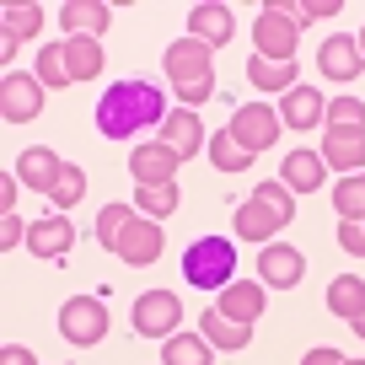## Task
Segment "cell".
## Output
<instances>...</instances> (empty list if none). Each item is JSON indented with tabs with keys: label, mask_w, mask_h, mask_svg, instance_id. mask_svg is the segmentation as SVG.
<instances>
[{
	"label": "cell",
	"mask_w": 365,
	"mask_h": 365,
	"mask_svg": "<svg viewBox=\"0 0 365 365\" xmlns=\"http://www.w3.org/2000/svg\"><path fill=\"white\" fill-rule=\"evenodd\" d=\"M167 97H161V86L156 81H140V76H129V81H113V86L103 91V103H97V129H103L108 140H135L140 129H150V124H167Z\"/></svg>",
	"instance_id": "cell-1"
},
{
	"label": "cell",
	"mask_w": 365,
	"mask_h": 365,
	"mask_svg": "<svg viewBox=\"0 0 365 365\" xmlns=\"http://www.w3.org/2000/svg\"><path fill=\"white\" fill-rule=\"evenodd\" d=\"M161 70L178 86V108H199L215 97V48H205L199 38H178L161 54Z\"/></svg>",
	"instance_id": "cell-2"
},
{
	"label": "cell",
	"mask_w": 365,
	"mask_h": 365,
	"mask_svg": "<svg viewBox=\"0 0 365 365\" xmlns=\"http://www.w3.org/2000/svg\"><path fill=\"white\" fill-rule=\"evenodd\" d=\"M182 279L199 290H226L237 279V242L231 237H194L182 252Z\"/></svg>",
	"instance_id": "cell-3"
},
{
	"label": "cell",
	"mask_w": 365,
	"mask_h": 365,
	"mask_svg": "<svg viewBox=\"0 0 365 365\" xmlns=\"http://www.w3.org/2000/svg\"><path fill=\"white\" fill-rule=\"evenodd\" d=\"M59 333L76 349H91V344L108 339V301L103 296H70L59 307Z\"/></svg>",
	"instance_id": "cell-4"
},
{
	"label": "cell",
	"mask_w": 365,
	"mask_h": 365,
	"mask_svg": "<svg viewBox=\"0 0 365 365\" xmlns=\"http://www.w3.org/2000/svg\"><path fill=\"white\" fill-rule=\"evenodd\" d=\"M296 38H301V22L285 11V6H263L258 22H252L258 59H274V65H290V59H296Z\"/></svg>",
	"instance_id": "cell-5"
},
{
	"label": "cell",
	"mask_w": 365,
	"mask_h": 365,
	"mask_svg": "<svg viewBox=\"0 0 365 365\" xmlns=\"http://www.w3.org/2000/svg\"><path fill=\"white\" fill-rule=\"evenodd\" d=\"M226 129H231V140H237L242 150L258 156V150H269L274 140H279V113L263 108V103H247V108H237V118H231Z\"/></svg>",
	"instance_id": "cell-6"
},
{
	"label": "cell",
	"mask_w": 365,
	"mask_h": 365,
	"mask_svg": "<svg viewBox=\"0 0 365 365\" xmlns=\"http://www.w3.org/2000/svg\"><path fill=\"white\" fill-rule=\"evenodd\" d=\"M178 322H182V301L172 290H150L135 301V333H145V339H172Z\"/></svg>",
	"instance_id": "cell-7"
},
{
	"label": "cell",
	"mask_w": 365,
	"mask_h": 365,
	"mask_svg": "<svg viewBox=\"0 0 365 365\" xmlns=\"http://www.w3.org/2000/svg\"><path fill=\"white\" fill-rule=\"evenodd\" d=\"M0 113L6 124H27L43 113V81L38 76H6L0 81Z\"/></svg>",
	"instance_id": "cell-8"
},
{
	"label": "cell",
	"mask_w": 365,
	"mask_h": 365,
	"mask_svg": "<svg viewBox=\"0 0 365 365\" xmlns=\"http://www.w3.org/2000/svg\"><path fill=\"white\" fill-rule=\"evenodd\" d=\"M161 247H167V237H161V220H145V215H135L129 220V231L118 237V258L124 263H135V269H145V263H156L161 258Z\"/></svg>",
	"instance_id": "cell-9"
},
{
	"label": "cell",
	"mask_w": 365,
	"mask_h": 365,
	"mask_svg": "<svg viewBox=\"0 0 365 365\" xmlns=\"http://www.w3.org/2000/svg\"><path fill=\"white\" fill-rule=\"evenodd\" d=\"M161 145H167L172 156L210 150V135H205V124H199L194 108H172V113H167V124H161Z\"/></svg>",
	"instance_id": "cell-10"
},
{
	"label": "cell",
	"mask_w": 365,
	"mask_h": 365,
	"mask_svg": "<svg viewBox=\"0 0 365 365\" xmlns=\"http://www.w3.org/2000/svg\"><path fill=\"white\" fill-rule=\"evenodd\" d=\"M178 161L182 156H172L167 145H140V150H129V172H135V182L140 188H167L172 178H178Z\"/></svg>",
	"instance_id": "cell-11"
},
{
	"label": "cell",
	"mask_w": 365,
	"mask_h": 365,
	"mask_svg": "<svg viewBox=\"0 0 365 365\" xmlns=\"http://www.w3.org/2000/svg\"><path fill=\"white\" fill-rule=\"evenodd\" d=\"M301 274H307V258H301L296 247H285V242H279V247H263L258 252V279L263 285H274V290H290V285H301Z\"/></svg>",
	"instance_id": "cell-12"
},
{
	"label": "cell",
	"mask_w": 365,
	"mask_h": 365,
	"mask_svg": "<svg viewBox=\"0 0 365 365\" xmlns=\"http://www.w3.org/2000/svg\"><path fill=\"white\" fill-rule=\"evenodd\" d=\"M231 33H237V16H231V6H215V0H205V6H194V11H188V38H199L205 48L231 43Z\"/></svg>",
	"instance_id": "cell-13"
},
{
	"label": "cell",
	"mask_w": 365,
	"mask_h": 365,
	"mask_svg": "<svg viewBox=\"0 0 365 365\" xmlns=\"http://www.w3.org/2000/svg\"><path fill=\"white\" fill-rule=\"evenodd\" d=\"M317 156H322V167L360 172V167H365V129H328Z\"/></svg>",
	"instance_id": "cell-14"
},
{
	"label": "cell",
	"mask_w": 365,
	"mask_h": 365,
	"mask_svg": "<svg viewBox=\"0 0 365 365\" xmlns=\"http://www.w3.org/2000/svg\"><path fill=\"white\" fill-rule=\"evenodd\" d=\"M317 65H322V76H333V81H354L365 70V54H360V43H354L349 33H333L328 43L317 48Z\"/></svg>",
	"instance_id": "cell-15"
},
{
	"label": "cell",
	"mask_w": 365,
	"mask_h": 365,
	"mask_svg": "<svg viewBox=\"0 0 365 365\" xmlns=\"http://www.w3.org/2000/svg\"><path fill=\"white\" fill-rule=\"evenodd\" d=\"M65 167L70 161H59V150H48V145H33V150H22V182L33 188V194H54V182L65 178Z\"/></svg>",
	"instance_id": "cell-16"
},
{
	"label": "cell",
	"mask_w": 365,
	"mask_h": 365,
	"mask_svg": "<svg viewBox=\"0 0 365 365\" xmlns=\"http://www.w3.org/2000/svg\"><path fill=\"white\" fill-rule=\"evenodd\" d=\"M70 242H76V226L65 215H48V220H33L27 226V252L33 258H65Z\"/></svg>",
	"instance_id": "cell-17"
},
{
	"label": "cell",
	"mask_w": 365,
	"mask_h": 365,
	"mask_svg": "<svg viewBox=\"0 0 365 365\" xmlns=\"http://www.w3.org/2000/svg\"><path fill=\"white\" fill-rule=\"evenodd\" d=\"M59 22H65V38H97L113 22V6L108 0H65Z\"/></svg>",
	"instance_id": "cell-18"
},
{
	"label": "cell",
	"mask_w": 365,
	"mask_h": 365,
	"mask_svg": "<svg viewBox=\"0 0 365 365\" xmlns=\"http://www.w3.org/2000/svg\"><path fill=\"white\" fill-rule=\"evenodd\" d=\"M322 118H328V103H322V91L296 86V91H285V97H279V124H290V129H317Z\"/></svg>",
	"instance_id": "cell-19"
},
{
	"label": "cell",
	"mask_w": 365,
	"mask_h": 365,
	"mask_svg": "<svg viewBox=\"0 0 365 365\" xmlns=\"http://www.w3.org/2000/svg\"><path fill=\"white\" fill-rule=\"evenodd\" d=\"M215 312H226L231 322H258L263 317V285H252V279H231V285L220 290Z\"/></svg>",
	"instance_id": "cell-20"
},
{
	"label": "cell",
	"mask_w": 365,
	"mask_h": 365,
	"mask_svg": "<svg viewBox=\"0 0 365 365\" xmlns=\"http://www.w3.org/2000/svg\"><path fill=\"white\" fill-rule=\"evenodd\" d=\"M279 182H285L290 194H317L322 188V156L317 150H290L279 161Z\"/></svg>",
	"instance_id": "cell-21"
},
{
	"label": "cell",
	"mask_w": 365,
	"mask_h": 365,
	"mask_svg": "<svg viewBox=\"0 0 365 365\" xmlns=\"http://www.w3.org/2000/svg\"><path fill=\"white\" fill-rule=\"evenodd\" d=\"M199 333H205L210 344H215V349H247L252 344V322H231L226 312H199Z\"/></svg>",
	"instance_id": "cell-22"
},
{
	"label": "cell",
	"mask_w": 365,
	"mask_h": 365,
	"mask_svg": "<svg viewBox=\"0 0 365 365\" xmlns=\"http://www.w3.org/2000/svg\"><path fill=\"white\" fill-rule=\"evenodd\" d=\"M210 349L215 344L205 333H172L161 339V365H210Z\"/></svg>",
	"instance_id": "cell-23"
},
{
	"label": "cell",
	"mask_w": 365,
	"mask_h": 365,
	"mask_svg": "<svg viewBox=\"0 0 365 365\" xmlns=\"http://www.w3.org/2000/svg\"><path fill=\"white\" fill-rule=\"evenodd\" d=\"M279 226L285 220L274 215L263 199H247V205H237V237H252V242H269V237H279Z\"/></svg>",
	"instance_id": "cell-24"
},
{
	"label": "cell",
	"mask_w": 365,
	"mask_h": 365,
	"mask_svg": "<svg viewBox=\"0 0 365 365\" xmlns=\"http://www.w3.org/2000/svg\"><path fill=\"white\" fill-rule=\"evenodd\" d=\"M328 312H333V317H344V322H354L365 312V279L339 274V279L328 285Z\"/></svg>",
	"instance_id": "cell-25"
},
{
	"label": "cell",
	"mask_w": 365,
	"mask_h": 365,
	"mask_svg": "<svg viewBox=\"0 0 365 365\" xmlns=\"http://www.w3.org/2000/svg\"><path fill=\"white\" fill-rule=\"evenodd\" d=\"M247 81L258 91H296V65H274V59H247Z\"/></svg>",
	"instance_id": "cell-26"
},
{
	"label": "cell",
	"mask_w": 365,
	"mask_h": 365,
	"mask_svg": "<svg viewBox=\"0 0 365 365\" xmlns=\"http://www.w3.org/2000/svg\"><path fill=\"white\" fill-rule=\"evenodd\" d=\"M65 59H70V76L76 81H91L103 70V43L97 38H65Z\"/></svg>",
	"instance_id": "cell-27"
},
{
	"label": "cell",
	"mask_w": 365,
	"mask_h": 365,
	"mask_svg": "<svg viewBox=\"0 0 365 365\" xmlns=\"http://www.w3.org/2000/svg\"><path fill=\"white\" fill-rule=\"evenodd\" d=\"M333 210H339V220H365V172L339 178V188H333Z\"/></svg>",
	"instance_id": "cell-28"
},
{
	"label": "cell",
	"mask_w": 365,
	"mask_h": 365,
	"mask_svg": "<svg viewBox=\"0 0 365 365\" xmlns=\"http://www.w3.org/2000/svg\"><path fill=\"white\" fill-rule=\"evenodd\" d=\"M178 182H167V188H140V194H135V210H140V215H145V220H167L172 215V210H178Z\"/></svg>",
	"instance_id": "cell-29"
},
{
	"label": "cell",
	"mask_w": 365,
	"mask_h": 365,
	"mask_svg": "<svg viewBox=\"0 0 365 365\" xmlns=\"http://www.w3.org/2000/svg\"><path fill=\"white\" fill-rule=\"evenodd\" d=\"M210 161H215L220 172H242V167H252V150H242L237 140H231V129H220V135H210Z\"/></svg>",
	"instance_id": "cell-30"
},
{
	"label": "cell",
	"mask_w": 365,
	"mask_h": 365,
	"mask_svg": "<svg viewBox=\"0 0 365 365\" xmlns=\"http://www.w3.org/2000/svg\"><path fill=\"white\" fill-rule=\"evenodd\" d=\"M38 81L43 86H70V59H65V43H48L43 54H38Z\"/></svg>",
	"instance_id": "cell-31"
},
{
	"label": "cell",
	"mask_w": 365,
	"mask_h": 365,
	"mask_svg": "<svg viewBox=\"0 0 365 365\" xmlns=\"http://www.w3.org/2000/svg\"><path fill=\"white\" fill-rule=\"evenodd\" d=\"M129 220H135L129 205H108L103 215H97V242H103V247H118V237L129 231Z\"/></svg>",
	"instance_id": "cell-32"
},
{
	"label": "cell",
	"mask_w": 365,
	"mask_h": 365,
	"mask_svg": "<svg viewBox=\"0 0 365 365\" xmlns=\"http://www.w3.org/2000/svg\"><path fill=\"white\" fill-rule=\"evenodd\" d=\"M322 124H328V129H365V103H360V97H333Z\"/></svg>",
	"instance_id": "cell-33"
},
{
	"label": "cell",
	"mask_w": 365,
	"mask_h": 365,
	"mask_svg": "<svg viewBox=\"0 0 365 365\" xmlns=\"http://www.w3.org/2000/svg\"><path fill=\"white\" fill-rule=\"evenodd\" d=\"M0 22H6V33H11V38H33L38 27H43V6H6Z\"/></svg>",
	"instance_id": "cell-34"
},
{
	"label": "cell",
	"mask_w": 365,
	"mask_h": 365,
	"mask_svg": "<svg viewBox=\"0 0 365 365\" xmlns=\"http://www.w3.org/2000/svg\"><path fill=\"white\" fill-rule=\"evenodd\" d=\"M81 194H86V172H81V167H65V178L54 182V194H48V199H54L59 210H70V205H81Z\"/></svg>",
	"instance_id": "cell-35"
},
{
	"label": "cell",
	"mask_w": 365,
	"mask_h": 365,
	"mask_svg": "<svg viewBox=\"0 0 365 365\" xmlns=\"http://www.w3.org/2000/svg\"><path fill=\"white\" fill-rule=\"evenodd\" d=\"M252 199H263V205H269L274 215H279V220L290 226V215H296V199H290V188H285V182H263V188H258Z\"/></svg>",
	"instance_id": "cell-36"
},
{
	"label": "cell",
	"mask_w": 365,
	"mask_h": 365,
	"mask_svg": "<svg viewBox=\"0 0 365 365\" xmlns=\"http://www.w3.org/2000/svg\"><path fill=\"white\" fill-rule=\"evenodd\" d=\"M296 22H322V16H339V0H301V6H285Z\"/></svg>",
	"instance_id": "cell-37"
},
{
	"label": "cell",
	"mask_w": 365,
	"mask_h": 365,
	"mask_svg": "<svg viewBox=\"0 0 365 365\" xmlns=\"http://www.w3.org/2000/svg\"><path fill=\"white\" fill-rule=\"evenodd\" d=\"M339 247L354 252V258H365V220H344L339 226Z\"/></svg>",
	"instance_id": "cell-38"
},
{
	"label": "cell",
	"mask_w": 365,
	"mask_h": 365,
	"mask_svg": "<svg viewBox=\"0 0 365 365\" xmlns=\"http://www.w3.org/2000/svg\"><path fill=\"white\" fill-rule=\"evenodd\" d=\"M0 365H38V354L22 349V344H6V349H0Z\"/></svg>",
	"instance_id": "cell-39"
},
{
	"label": "cell",
	"mask_w": 365,
	"mask_h": 365,
	"mask_svg": "<svg viewBox=\"0 0 365 365\" xmlns=\"http://www.w3.org/2000/svg\"><path fill=\"white\" fill-rule=\"evenodd\" d=\"M16 242H27V237H22V220H16V215H6V226H0V247L11 252Z\"/></svg>",
	"instance_id": "cell-40"
},
{
	"label": "cell",
	"mask_w": 365,
	"mask_h": 365,
	"mask_svg": "<svg viewBox=\"0 0 365 365\" xmlns=\"http://www.w3.org/2000/svg\"><path fill=\"white\" fill-rule=\"evenodd\" d=\"M0 210H6V215H16V178H11V172L0 178Z\"/></svg>",
	"instance_id": "cell-41"
},
{
	"label": "cell",
	"mask_w": 365,
	"mask_h": 365,
	"mask_svg": "<svg viewBox=\"0 0 365 365\" xmlns=\"http://www.w3.org/2000/svg\"><path fill=\"white\" fill-rule=\"evenodd\" d=\"M301 365H344V354L339 349H307V360Z\"/></svg>",
	"instance_id": "cell-42"
},
{
	"label": "cell",
	"mask_w": 365,
	"mask_h": 365,
	"mask_svg": "<svg viewBox=\"0 0 365 365\" xmlns=\"http://www.w3.org/2000/svg\"><path fill=\"white\" fill-rule=\"evenodd\" d=\"M349 328H354V333H360V339H365V312H360V317H354V322H349Z\"/></svg>",
	"instance_id": "cell-43"
},
{
	"label": "cell",
	"mask_w": 365,
	"mask_h": 365,
	"mask_svg": "<svg viewBox=\"0 0 365 365\" xmlns=\"http://www.w3.org/2000/svg\"><path fill=\"white\" fill-rule=\"evenodd\" d=\"M354 43H360V54H365V38H354Z\"/></svg>",
	"instance_id": "cell-44"
},
{
	"label": "cell",
	"mask_w": 365,
	"mask_h": 365,
	"mask_svg": "<svg viewBox=\"0 0 365 365\" xmlns=\"http://www.w3.org/2000/svg\"><path fill=\"white\" fill-rule=\"evenodd\" d=\"M344 365H365V360H344Z\"/></svg>",
	"instance_id": "cell-45"
}]
</instances>
